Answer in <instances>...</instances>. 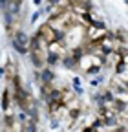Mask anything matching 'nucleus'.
I'll return each instance as SVG.
<instances>
[{"mask_svg": "<svg viewBox=\"0 0 128 132\" xmlns=\"http://www.w3.org/2000/svg\"><path fill=\"white\" fill-rule=\"evenodd\" d=\"M11 103H13L11 92H9V88H4L2 97H0V108H2V112H11Z\"/></svg>", "mask_w": 128, "mask_h": 132, "instance_id": "nucleus-7", "label": "nucleus"}, {"mask_svg": "<svg viewBox=\"0 0 128 132\" xmlns=\"http://www.w3.org/2000/svg\"><path fill=\"white\" fill-rule=\"evenodd\" d=\"M33 4H35V6H40V4H42V0H33Z\"/></svg>", "mask_w": 128, "mask_h": 132, "instance_id": "nucleus-14", "label": "nucleus"}, {"mask_svg": "<svg viewBox=\"0 0 128 132\" xmlns=\"http://www.w3.org/2000/svg\"><path fill=\"white\" fill-rule=\"evenodd\" d=\"M108 88L114 92V94H115V92H123V90H128V82L114 73V75L110 77V85H108Z\"/></svg>", "mask_w": 128, "mask_h": 132, "instance_id": "nucleus-6", "label": "nucleus"}, {"mask_svg": "<svg viewBox=\"0 0 128 132\" xmlns=\"http://www.w3.org/2000/svg\"><path fill=\"white\" fill-rule=\"evenodd\" d=\"M11 48L20 55H28L29 53V35L22 29H17L11 35Z\"/></svg>", "mask_w": 128, "mask_h": 132, "instance_id": "nucleus-2", "label": "nucleus"}, {"mask_svg": "<svg viewBox=\"0 0 128 132\" xmlns=\"http://www.w3.org/2000/svg\"><path fill=\"white\" fill-rule=\"evenodd\" d=\"M73 2H86V0H68V4H73Z\"/></svg>", "mask_w": 128, "mask_h": 132, "instance_id": "nucleus-13", "label": "nucleus"}, {"mask_svg": "<svg viewBox=\"0 0 128 132\" xmlns=\"http://www.w3.org/2000/svg\"><path fill=\"white\" fill-rule=\"evenodd\" d=\"M37 35L46 42V44H50V42H53L55 39H57V33H55V29L48 24V22H42L40 26H39V29H37Z\"/></svg>", "mask_w": 128, "mask_h": 132, "instance_id": "nucleus-4", "label": "nucleus"}, {"mask_svg": "<svg viewBox=\"0 0 128 132\" xmlns=\"http://www.w3.org/2000/svg\"><path fill=\"white\" fill-rule=\"evenodd\" d=\"M40 15H44V9H37V11H35L33 15H31V19H29V22H31V24H35V22H37V20L40 19Z\"/></svg>", "mask_w": 128, "mask_h": 132, "instance_id": "nucleus-10", "label": "nucleus"}, {"mask_svg": "<svg viewBox=\"0 0 128 132\" xmlns=\"http://www.w3.org/2000/svg\"><path fill=\"white\" fill-rule=\"evenodd\" d=\"M0 79H4V66H0Z\"/></svg>", "mask_w": 128, "mask_h": 132, "instance_id": "nucleus-12", "label": "nucleus"}, {"mask_svg": "<svg viewBox=\"0 0 128 132\" xmlns=\"http://www.w3.org/2000/svg\"><path fill=\"white\" fill-rule=\"evenodd\" d=\"M101 82H103V75H97L92 81V86H97V85H101Z\"/></svg>", "mask_w": 128, "mask_h": 132, "instance_id": "nucleus-11", "label": "nucleus"}, {"mask_svg": "<svg viewBox=\"0 0 128 132\" xmlns=\"http://www.w3.org/2000/svg\"><path fill=\"white\" fill-rule=\"evenodd\" d=\"M19 75V68H17V64H15L13 61H7L6 64H4V77L7 79V81H11V79H15Z\"/></svg>", "mask_w": 128, "mask_h": 132, "instance_id": "nucleus-8", "label": "nucleus"}, {"mask_svg": "<svg viewBox=\"0 0 128 132\" xmlns=\"http://www.w3.org/2000/svg\"><path fill=\"white\" fill-rule=\"evenodd\" d=\"M108 31L104 20H97V22H92L84 26V40H99L104 33Z\"/></svg>", "mask_w": 128, "mask_h": 132, "instance_id": "nucleus-3", "label": "nucleus"}, {"mask_svg": "<svg viewBox=\"0 0 128 132\" xmlns=\"http://www.w3.org/2000/svg\"><path fill=\"white\" fill-rule=\"evenodd\" d=\"M48 52H50V53H55V55H59V57H64V55L68 53V48H66V44L62 42V39H55L53 42L48 44Z\"/></svg>", "mask_w": 128, "mask_h": 132, "instance_id": "nucleus-5", "label": "nucleus"}, {"mask_svg": "<svg viewBox=\"0 0 128 132\" xmlns=\"http://www.w3.org/2000/svg\"><path fill=\"white\" fill-rule=\"evenodd\" d=\"M55 118H59L60 121H68L70 119V108L64 105V103H60L57 106V110H55Z\"/></svg>", "mask_w": 128, "mask_h": 132, "instance_id": "nucleus-9", "label": "nucleus"}, {"mask_svg": "<svg viewBox=\"0 0 128 132\" xmlns=\"http://www.w3.org/2000/svg\"><path fill=\"white\" fill-rule=\"evenodd\" d=\"M104 55L103 53H88L83 52L77 61V70L84 75H97L104 68Z\"/></svg>", "mask_w": 128, "mask_h": 132, "instance_id": "nucleus-1", "label": "nucleus"}]
</instances>
